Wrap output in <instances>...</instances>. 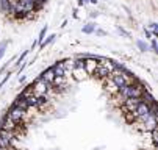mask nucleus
<instances>
[{
    "mask_svg": "<svg viewBox=\"0 0 158 150\" xmlns=\"http://www.w3.org/2000/svg\"><path fill=\"white\" fill-rule=\"evenodd\" d=\"M89 0H80V5H85V3H88Z\"/></svg>",
    "mask_w": 158,
    "mask_h": 150,
    "instance_id": "nucleus-19",
    "label": "nucleus"
},
{
    "mask_svg": "<svg viewBox=\"0 0 158 150\" xmlns=\"http://www.w3.org/2000/svg\"><path fill=\"white\" fill-rule=\"evenodd\" d=\"M150 28H152V36H155V34H156V24L152 22V24H150Z\"/></svg>",
    "mask_w": 158,
    "mask_h": 150,
    "instance_id": "nucleus-14",
    "label": "nucleus"
},
{
    "mask_svg": "<svg viewBox=\"0 0 158 150\" xmlns=\"http://www.w3.org/2000/svg\"><path fill=\"white\" fill-rule=\"evenodd\" d=\"M86 75L88 74H86V69H85V59H81V58L74 59V69H72L71 77H74L75 80H83Z\"/></svg>",
    "mask_w": 158,
    "mask_h": 150,
    "instance_id": "nucleus-4",
    "label": "nucleus"
},
{
    "mask_svg": "<svg viewBox=\"0 0 158 150\" xmlns=\"http://www.w3.org/2000/svg\"><path fill=\"white\" fill-rule=\"evenodd\" d=\"M96 33H97V34H99V36H103V34H105V31H103V30H97V31H96Z\"/></svg>",
    "mask_w": 158,
    "mask_h": 150,
    "instance_id": "nucleus-18",
    "label": "nucleus"
},
{
    "mask_svg": "<svg viewBox=\"0 0 158 150\" xmlns=\"http://www.w3.org/2000/svg\"><path fill=\"white\" fill-rule=\"evenodd\" d=\"M46 33H47V27H44V28L41 30V33H39V38H38V42H39V44L44 41V36H46Z\"/></svg>",
    "mask_w": 158,
    "mask_h": 150,
    "instance_id": "nucleus-12",
    "label": "nucleus"
},
{
    "mask_svg": "<svg viewBox=\"0 0 158 150\" xmlns=\"http://www.w3.org/2000/svg\"><path fill=\"white\" fill-rule=\"evenodd\" d=\"M99 66V58H86L85 59V69L88 75H94Z\"/></svg>",
    "mask_w": 158,
    "mask_h": 150,
    "instance_id": "nucleus-5",
    "label": "nucleus"
},
{
    "mask_svg": "<svg viewBox=\"0 0 158 150\" xmlns=\"http://www.w3.org/2000/svg\"><path fill=\"white\" fill-rule=\"evenodd\" d=\"M136 46H138V49H139L141 52H147V50H149V46L146 44L144 41H138V42H136Z\"/></svg>",
    "mask_w": 158,
    "mask_h": 150,
    "instance_id": "nucleus-11",
    "label": "nucleus"
},
{
    "mask_svg": "<svg viewBox=\"0 0 158 150\" xmlns=\"http://www.w3.org/2000/svg\"><path fill=\"white\" fill-rule=\"evenodd\" d=\"M0 11L10 13V0H0Z\"/></svg>",
    "mask_w": 158,
    "mask_h": 150,
    "instance_id": "nucleus-8",
    "label": "nucleus"
},
{
    "mask_svg": "<svg viewBox=\"0 0 158 150\" xmlns=\"http://www.w3.org/2000/svg\"><path fill=\"white\" fill-rule=\"evenodd\" d=\"M27 113L28 111H25V110H20V108H17L16 105H13L11 108H10V111H8V117L14 122V124H22L25 119H27Z\"/></svg>",
    "mask_w": 158,
    "mask_h": 150,
    "instance_id": "nucleus-3",
    "label": "nucleus"
},
{
    "mask_svg": "<svg viewBox=\"0 0 158 150\" xmlns=\"http://www.w3.org/2000/svg\"><path fill=\"white\" fill-rule=\"evenodd\" d=\"M55 38H56L55 34H50V36L47 38V41H42V42H41V47H46V46H49V44H52V42L55 41Z\"/></svg>",
    "mask_w": 158,
    "mask_h": 150,
    "instance_id": "nucleus-10",
    "label": "nucleus"
},
{
    "mask_svg": "<svg viewBox=\"0 0 158 150\" xmlns=\"http://www.w3.org/2000/svg\"><path fill=\"white\" fill-rule=\"evenodd\" d=\"M135 78H131L130 74L124 72V69L121 71H116L108 75V84H110V91H119L122 86H125V84L128 83H133Z\"/></svg>",
    "mask_w": 158,
    "mask_h": 150,
    "instance_id": "nucleus-1",
    "label": "nucleus"
},
{
    "mask_svg": "<svg viewBox=\"0 0 158 150\" xmlns=\"http://www.w3.org/2000/svg\"><path fill=\"white\" fill-rule=\"evenodd\" d=\"M5 42H0V59H2V56L5 55Z\"/></svg>",
    "mask_w": 158,
    "mask_h": 150,
    "instance_id": "nucleus-13",
    "label": "nucleus"
},
{
    "mask_svg": "<svg viewBox=\"0 0 158 150\" xmlns=\"http://www.w3.org/2000/svg\"><path fill=\"white\" fill-rule=\"evenodd\" d=\"M150 46H152V50H153V52H156V49H158V47H156V39H155V38H152V44H150Z\"/></svg>",
    "mask_w": 158,
    "mask_h": 150,
    "instance_id": "nucleus-15",
    "label": "nucleus"
},
{
    "mask_svg": "<svg viewBox=\"0 0 158 150\" xmlns=\"http://www.w3.org/2000/svg\"><path fill=\"white\" fill-rule=\"evenodd\" d=\"M39 78H42L44 81H46L49 86H52V83H53V80H55V74H53V71H52V67L50 69H47V71H44L42 74H41V77Z\"/></svg>",
    "mask_w": 158,
    "mask_h": 150,
    "instance_id": "nucleus-7",
    "label": "nucleus"
},
{
    "mask_svg": "<svg viewBox=\"0 0 158 150\" xmlns=\"http://www.w3.org/2000/svg\"><path fill=\"white\" fill-rule=\"evenodd\" d=\"M118 94H119V99H122V102H124V100L133 99V97L135 99H143L146 91H144L143 86H139V84H136L133 81V83H128V84H125V86H122L118 91Z\"/></svg>",
    "mask_w": 158,
    "mask_h": 150,
    "instance_id": "nucleus-2",
    "label": "nucleus"
},
{
    "mask_svg": "<svg viewBox=\"0 0 158 150\" xmlns=\"http://www.w3.org/2000/svg\"><path fill=\"white\" fill-rule=\"evenodd\" d=\"M27 53H28V52H24V53H22V56H20L19 59H17V63H19V64H20L22 61H24V59H25V56H27Z\"/></svg>",
    "mask_w": 158,
    "mask_h": 150,
    "instance_id": "nucleus-16",
    "label": "nucleus"
},
{
    "mask_svg": "<svg viewBox=\"0 0 158 150\" xmlns=\"http://www.w3.org/2000/svg\"><path fill=\"white\" fill-rule=\"evenodd\" d=\"M144 33H146V36H147V38H152V34H150V31H149L147 28H144Z\"/></svg>",
    "mask_w": 158,
    "mask_h": 150,
    "instance_id": "nucleus-17",
    "label": "nucleus"
},
{
    "mask_svg": "<svg viewBox=\"0 0 158 150\" xmlns=\"http://www.w3.org/2000/svg\"><path fill=\"white\" fill-rule=\"evenodd\" d=\"M0 150H6V148H3V147H0Z\"/></svg>",
    "mask_w": 158,
    "mask_h": 150,
    "instance_id": "nucleus-20",
    "label": "nucleus"
},
{
    "mask_svg": "<svg viewBox=\"0 0 158 150\" xmlns=\"http://www.w3.org/2000/svg\"><path fill=\"white\" fill-rule=\"evenodd\" d=\"M94 30H96V24H88L83 27V33H86V34H91Z\"/></svg>",
    "mask_w": 158,
    "mask_h": 150,
    "instance_id": "nucleus-9",
    "label": "nucleus"
},
{
    "mask_svg": "<svg viewBox=\"0 0 158 150\" xmlns=\"http://www.w3.org/2000/svg\"><path fill=\"white\" fill-rule=\"evenodd\" d=\"M143 99H127V100H124V108H125V111L127 113H135V110H136V106L139 105V102H141Z\"/></svg>",
    "mask_w": 158,
    "mask_h": 150,
    "instance_id": "nucleus-6",
    "label": "nucleus"
}]
</instances>
